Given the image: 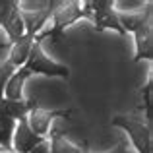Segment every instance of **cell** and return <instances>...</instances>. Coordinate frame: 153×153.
<instances>
[{
  "mask_svg": "<svg viewBox=\"0 0 153 153\" xmlns=\"http://www.w3.org/2000/svg\"><path fill=\"white\" fill-rule=\"evenodd\" d=\"M82 16H85V10H82L79 2H66V4H56L54 12H52V27L47 29L45 33H41L35 41H41L43 37H49L52 43L62 41V33L68 25H72L74 22H78Z\"/></svg>",
  "mask_w": 153,
  "mask_h": 153,
  "instance_id": "obj_1",
  "label": "cell"
},
{
  "mask_svg": "<svg viewBox=\"0 0 153 153\" xmlns=\"http://www.w3.org/2000/svg\"><path fill=\"white\" fill-rule=\"evenodd\" d=\"M23 66L29 70V74H45L51 76V78H70V70L68 66H62V64L51 62L45 56V52L41 49V43H33L29 49V56H27L25 64Z\"/></svg>",
  "mask_w": 153,
  "mask_h": 153,
  "instance_id": "obj_2",
  "label": "cell"
},
{
  "mask_svg": "<svg viewBox=\"0 0 153 153\" xmlns=\"http://www.w3.org/2000/svg\"><path fill=\"white\" fill-rule=\"evenodd\" d=\"M112 124L128 132L138 153H151V128L149 126H143L142 122L128 118V116H114Z\"/></svg>",
  "mask_w": 153,
  "mask_h": 153,
  "instance_id": "obj_3",
  "label": "cell"
},
{
  "mask_svg": "<svg viewBox=\"0 0 153 153\" xmlns=\"http://www.w3.org/2000/svg\"><path fill=\"white\" fill-rule=\"evenodd\" d=\"M89 10L95 19V29L97 31L114 29L120 35L126 33L122 29V25H120V19L116 16V12L112 10V2H108V0H95V2H89Z\"/></svg>",
  "mask_w": 153,
  "mask_h": 153,
  "instance_id": "obj_4",
  "label": "cell"
},
{
  "mask_svg": "<svg viewBox=\"0 0 153 153\" xmlns=\"http://www.w3.org/2000/svg\"><path fill=\"white\" fill-rule=\"evenodd\" d=\"M43 140V136H37L33 130L29 128L25 118L19 120V126L16 128V134H14V147L18 153H29L35 146H39Z\"/></svg>",
  "mask_w": 153,
  "mask_h": 153,
  "instance_id": "obj_5",
  "label": "cell"
},
{
  "mask_svg": "<svg viewBox=\"0 0 153 153\" xmlns=\"http://www.w3.org/2000/svg\"><path fill=\"white\" fill-rule=\"evenodd\" d=\"M136 33V56L134 60H151L153 58V29L151 23L146 22L134 31Z\"/></svg>",
  "mask_w": 153,
  "mask_h": 153,
  "instance_id": "obj_6",
  "label": "cell"
},
{
  "mask_svg": "<svg viewBox=\"0 0 153 153\" xmlns=\"http://www.w3.org/2000/svg\"><path fill=\"white\" fill-rule=\"evenodd\" d=\"M56 4H58V2H51V4H47L45 10L35 12V14H25V16H22L23 25H25V35H29V37L35 39V33H37V31H41V27L45 25L47 19L52 16Z\"/></svg>",
  "mask_w": 153,
  "mask_h": 153,
  "instance_id": "obj_7",
  "label": "cell"
},
{
  "mask_svg": "<svg viewBox=\"0 0 153 153\" xmlns=\"http://www.w3.org/2000/svg\"><path fill=\"white\" fill-rule=\"evenodd\" d=\"M70 111L66 112H51V111H43V108H33L31 111V118H29V128L35 132L37 136L41 134H47L49 132V126H51V120L54 116H68Z\"/></svg>",
  "mask_w": 153,
  "mask_h": 153,
  "instance_id": "obj_8",
  "label": "cell"
},
{
  "mask_svg": "<svg viewBox=\"0 0 153 153\" xmlns=\"http://www.w3.org/2000/svg\"><path fill=\"white\" fill-rule=\"evenodd\" d=\"M27 78H29V70H27L25 66L19 68V72H14V76L8 79L6 89H4L8 101H19V99H22V87H23V83H25Z\"/></svg>",
  "mask_w": 153,
  "mask_h": 153,
  "instance_id": "obj_9",
  "label": "cell"
},
{
  "mask_svg": "<svg viewBox=\"0 0 153 153\" xmlns=\"http://www.w3.org/2000/svg\"><path fill=\"white\" fill-rule=\"evenodd\" d=\"M2 107H4V112H6L12 120H16V118L22 120L29 111L37 108V101L31 99V101L23 103L22 99H19V101H8V99H2Z\"/></svg>",
  "mask_w": 153,
  "mask_h": 153,
  "instance_id": "obj_10",
  "label": "cell"
},
{
  "mask_svg": "<svg viewBox=\"0 0 153 153\" xmlns=\"http://www.w3.org/2000/svg\"><path fill=\"white\" fill-rule=\"evenodd\" d=\"M33 45V37L25 35L23 39H19L18 43H14L12 47V52H10V64L12 66H23L29 56V49Z\"/></svg>",
  "mask_w": 153,
  "mask_h": 153,
  "instance_id": "obj_11",
  "label": "cell"
},
{
  "mask_svg": "<svg viewBox=\"0 0 153 153\" xmlns=\"http://www.w3.org/2000/svg\"><path fill=\"white\" fill-rule=\"evenodd\" d=\"M14 130H16V122L4 112L2 101H0V147H4V149H10L12 147Z\"/></svg>",
  "mask_w": 153,
  "mask_h": 153,
  "instance_id": "obj_12",
  "label": "cell"
},
{
  "mask_svg": "<svg viewBox=\"0 0 153 153\" xmlns=\"http://www.w3.org/2000/svg\"><path fill=\"white\" fill-rule=\"evenodd\" d=\"M4 29H6L8 37H10V43H18L19 39L25 37V25H23V19H22L19 14L14 16V18L4 25Z\"/></svg>",
  "mask_w": 153,
  "mask_h": 153,
  "instance_id": "obj_13",
  "label": "cell"
},
{
  "mask_svg": "<svg viewBox=\"0 0 153 153\" xmlns=\"http://www.w3.org/2000/svg\"><path fill=\"white\" fill-rule=\"evenodd\" d=\"M51 153H82V149L76 146H72L70 142H66L64 138H60V134H52V142L49 146Z\"/></svg>",
  "mask_w": 153,
  "mask_h": 153,
  "instance_id": "obj_14",
  "label": "cell"
},
{
  "mask_svg": "<svg viewBox=\"0 0 153 153\" xmlns=\"http://www.w3.org/2000/svg\"><path fill=\"white\" fill-rule=\"evenodd\" d=\"M18 4L12 0H0V25H6L14 16H18Z\"/></svg>",
  "mask_w": 153,
  "mask_h": 153,
  "instance_id": "obj_15",
  "label": "cell"
},
{
  "mask_svg": "<svg viewBox=\"0 0 153 153\" xmlns=\"http://www.w3.org/2000/svg\"><path fill=\"white\" fill-rule=\"evenodd\" d=\"M16 66H12L10 62H2L0 64V101L4 99V89H6V83L8 79L14 76Z\"/></svg>",
  "mask_w": 153,
  "mask_h": 153,
  "instance_id": "obj_16",
  "label": "cell"
},
{
  "mask_svg": "<svg viewBox=\"0 0 153 153\" xmlns=\"http://www.w3.org/2000/svg\"><path fill=\"white\" fill-rule=\"evenodd\" d=\"M29 153H51V151H49V143L41 142L39 146H35V147H33V149H31Z\"/></svg>",
  "mask_w": 153,
  "mask_h": 153,
  "instance_id": "obj_17",
  "label": "cell"
},
{
  "mask_svg": "<svg viewBox=\"0 0 153 153\" xmlns=\"http://www.w3.org/2000/svg\"><path fill=\"white\" fill-rule=\"evenodd\" d=\"M111 153H128V149H126V146H124V143H118V146H116Z\"/></svg>",
  "mask_w": 153,
  "mask_h": 153,
  "instance_id": "obj_18",
  "label": "cell"
},
{
  "mask_svg": "<svg viewBox=\"0 0 153 153\" xmlns=\"http://www.w3.org/2000/svg\"><path fill=\"white\" fill-rule=\"evenodd\" d=\"M82 153H87V151H82Z\"/></svg>",
  "mask_w": 153,
  "mask_h": 153,
  "instance_id": "obj_19",
  "label": "cell"
},
{
  "mask_svg": "<svg viewBox=\"0 0 153 153\" xmlns=\"http://www.w3.org/2000/svg\"><path fill=\"white\" fill-rule=\"evenodd\" d=\"M0 149H2V147H0Z\"/></svg>",
  "mask_w": 153,
  "mask_h": 153,
  "instance_id": "obj_20",
  "label": "cell"
}]
</instances>
